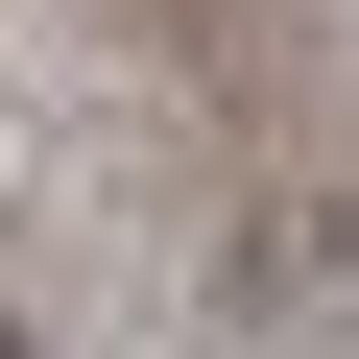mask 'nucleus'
Returning <instances> with one entry per match:
<instances>
[{
  "mask_svg": "<svg viewBox=\"0 0 359 359\" xmlns=\"http://www.w3.org/2000/svg\"><path fill=\"white\" fill-rule=\"evenodd\" d=\"M0 359H25V335H0Z\"/></svg>",
  "mask_w": 359,
  "mask_h": 359,
  "instance_id": "1",
  "label": "nucleus"
}]
</instances>
